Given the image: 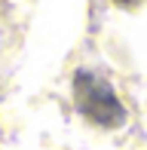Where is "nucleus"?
Returning <instances> with one entry per match:
<instances>
[{"mask_svg":"<svg viewBox=\"0 0 147 150\" xmlns=\"http://www.w3.org/2000/svg\"><path fill=\"white\" fill-rule=\"evenodd\" d=\"M71 89H74V104H77V110L89 122H95V126H101V129H119L126 122L123 101L117 98L113 86L101 77V74L83 67V71L74 74Z\"/></svg>","mask_w":147,"mask_h":150,"instance_id":"f257e3e1","label":"nucleus"},{"mask_svg":"<svg viewBox=\"0 0 147 150\" xmlns=\"http://www.w3.org/2000/svg\"><path fill=\"white\" fill-rule=\"evenodd\" d=\"M113 3H119V6H135V3H141V0H113Z\"/></svg>","mask_w":147,"mask_h":150,"instance_id":"f03ea898","label":"nucleus"}]
</instances>
